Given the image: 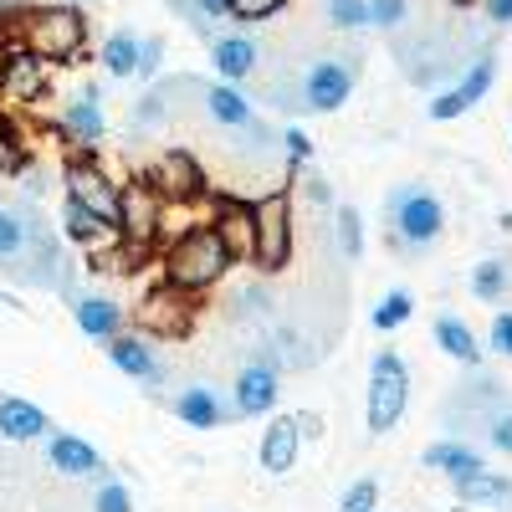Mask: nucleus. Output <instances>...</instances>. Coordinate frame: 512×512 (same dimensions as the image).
<instances>
[{"instance_id": "1", "label": "nucleus", "mask_w": 512, "mask_h": 512, "mask_svg": "<svg viewBox=\"0 0 512 512\" xmlns=\"http://www.w3.org/2000/svg\"><path fill=\"white\" fill-rule=\"evenodd\" d=\"M384 216H390V246L410 251V256L431 251L446 236V205H441L436 190H425V185H395Z\"/></svg>"}, {"instance_id": "2", "label": "nucleus", "mask_w": 512, "mask_h": 512, "mask_svg": "<svg viewBox=\"0 0 512 512\" xmlns=\"http://www.w3.org/2000/svg\"><path fill=\"white\" fill-rule=\"evenodd\" d=\"M231 267V256L221 246V236L210 231V226H190L175 246L164 251V282L169 287H180V292H205V287H216Z\"/></svg>"}, {"instance_id": "3", "label": "nucleus", "mask_w": 512, "mask_h": 512, "mask_svg": "<svg viewBox=\"0 0 512 512\" xmlns=\"http://www.w3.org/2000/svg\"><path fill=\"white\" fill-rule=\"evenodd\" d=\"M82 41H88V21L72 6H41L21 16V52H31L36 62H72Z\"/></svg>"}, {"instance_id": "4", "label": "nucleus", "mask_w": 512, "mask_h": 512, "mask_svg": "<svg viewBox=\"0 0 512 512\" xmlns=\"http://www.w3.org/2000/svg\"><path fill=\"white\" fill-rule=\"evenodd\" d=\"M410 405V369L400 354L384 349L369 369V400H364V425H369V436H384V431H395L400 415Z\"/></svg>"}, {"instance_id": "5", "label": "nucleus", "mask_w": 512, "mask_h": 512, "mask_svg": "<svg viewBox=\"0 0 512 512\" xmlns=\"http://www.w3.org/2000/svg\"><path fill=\"white\" fill-rule=\"evenodd\" d=\"M251 221H256V246L251 262L262 272H282L292 262V195L272 190L262 200H251Z\"/></svg>"}, {"instance_id": "6", "label": "nucleus", "mask_w": 512, "mask_h": 512, "mask_svg": "<svg viewBox=\"0 0 512 512\" xmlns=\"http://www.w3.org/2000/svg\"><path fill=\"white\" fill-rule=\"evenodd\" d=\"M164 226V200L154 195L149 180H134V185H118V236L128 246H149Z\"/></svg>"}, {"instance_id": "7", "label": "nucleus", "mask_w": 512, "mask_h": 512, "mask_svg": "<svg viewBox=\"0 0 512 512\" xmlns=\"http://www.w3.org/2000/svg\"><path fill=\"white\" fill-rule=\"evenodd\" d=\"M67 200H77L82 210H93L98 221H113L118 226V185L103 175L93 159H67Z\"/></svg>"}, {"instance_id": "8", "label": "nucleus", "mask_w": 512, "mask_h": 512, "mask_svg": "<svg viewBox=\"0 0 512 512\" xmlns=\"http://www.w3.org/2000/svg\"><path fill=\"white\" fill-rule=\"evenodd\" d=\"M354 93V67L338 62V57H318L308 72H303V103L297 108H313V113H333L344 108Z\"/></svg>"}, {"instance_id": "9", "label": "nucleus", "mask_w": 512, "mask_h": 512, "mask_svg": "<svg viewBox=\"0 0 512 512\" xmlns=\"http://www.w3.org/2000/svg\"><path fill=\"white\" fill-rule=\"evenodd\" d=\"M149 185H154V195H159L164 205H185V200L205 195V169H200L185 149H169V154H159Z\"/></svg>"}, {"instance_id": "10", "label": "nucleus", "mask_w": 512, "mask_h": 512, "mask_svg": "<svg viewBox=\"0 0 512 512\" xmlns=\"http://www.w3.org/2000/svg\"><path fill=\"white\" fill-rule=\"evenodd\" d=\"M277 364H267V359H256V364H246L241 374H236V384H231V415H241V420H251V415H267L272 405H277Z\"/></svg>"}, {"instance_id": "11", "label": "nucleus", "mask_w": 512, "mask_h": 512, "mask_svg": "<svg viewBox=\"0 0 512 512\" xmlns=\"http://www.w3.org/2000/svg\"><path fill=\"white\" fill-rule=\"evenodd\" d=\"M210 231L221 236V246H226L231 262H251L256 221H251V205H246V200H221V205H216V221H210Z\"/></svg>"}, {"instance_id": "12", "label": "nucleus", "mask_w": 512, "mask_h": 512, "mask_svg": "<svg viewBox=\"0 0 512 512\" xmlns=\"http://www.w3.org/2000/svg\"><path fill=\"white\" fill-rule=\"evenodd\" d=\"M169 410L185 425H195V431H216V425L231 420V405L221 400V390H210V384H185V390L169 400Z\"/></svg>"}, {"instance_id": "13", "label": "nucleus", "mask_w": 512, "mask_h": 512, "mask_svg": "<svg viewBox=\"0 0 512 512\" xmlns=\"http://www.w3.org/2000/svg\"><path fill=\"white\" fill-rule=\"evenodd\" d=\"M47 461H52V472L77 477V482H93V477H103V456H98L88 441H82V436H67V431L47 436Z\"/></svg>"}, {"instance_id": "14", "label": "nucleus", "mask_w": 512, "mask_h": 512, "mask_svg": "<svg viewBox=\"0 0 512 512\" xmlns=\"http://www.w3.org/2000/svg\"><path fill=\"white\" fill-rule=\"evenodd\" d=\"M108 364H113L118 374H128V379L164 384V364H159V354L144 344V338H134V333H118V338H108Z\"/></svg>"}, {"instance_id": "15", "label": "nucleus", "mask_w": 512, "mask_h": 512, "mask_svg": "<svg viewBox=\"0 0 512 512\" xmlns=\"http://www.w3.org/2000/svg\"><path fill=\"white\" fill-rule=\"evenodd\" d=\"M139 323H144L149 333L180 338V333L190 328V292H180V287H164V292H154L149 303L139 308Z\"/></svg>"}, {"instance_id": "16", "label": "nucleus", "mask_w": 512, "mask_h": 512, "mask_svg": "<svg viewBox=\"0 0 512 512\" xmlns=\"http://www.w3.org/2000/svg\"><path fill=\"white\" fill-rule=\"evenodd\" d=\"M297 451H303V431H297V420L292 415H277L267 425V436H262V466L272 477H287L292 466H297Z\"/></svg>"}, {"instance_id": "17", "label": "nucleus", "mask_w": 512, "mask_h": 512, "mask_svg": "<svg viewBox=\"0 0 512 512\" xmlns=\"http://www.w3.org/2000/svg\"><path fill=\"white\" fill-rule=\"evenodd\" d=\"M47 431H52V420H47L41 405H31L21 395L0 400V436H6V441H41Z\"/></svg>"}, {"instance_id": "18", "label": "nucleus", "mask_w": 512, "mask_h": 512, "mask_svg": "<svg viewBox=\"0 0 512 512\" xmlns=\"http://www.w3.org/2000/svg\"><path fill=\"white\" fill-rule=\"evenodd\" d=\"M41 88H47V62H36L31 52L6 57V67H0V93L16 103H31V98H41Z\"/></svg>"}, {"instance_id": "19", "label": "nucleus", "mask_w": 512, "mask_h": 512, "mask_svg": "<svg viewBox=\"0 0 512 512\" xmlns=\"http://www.w3.org/2000/svg\"><path fill=\"white\" fill-rule=\"evenodd\" d=\"M62 231H67V241L88 246V251H108V246H118V241H123L113 221H98L93 210H82L77 200H67V210H62Z\"/></svg>"}, {"instance_id": "20", "label": "nucleus", "mask_w": 512, "mask_h": 512, "mask_svg": "<svg viewBox=\"0 0 512 512\" xmlns=\"http://www.w3.org/2000/svg\"><path fill=\"white\" fill-rule=\"evenodd\" d=\"M72 323L88 338H98V344H108V338L123 333V308L113 303V297H77V303H72Z\"/></svg>"}, {"instance_id": "21", "label": "nucleus", "mask_w": 512, "mask_h": 512, "mask_svg": "<svg viewBox=\"0 0 512 512\" xmlns=\"http://www.w3.org/2000/svg\"><path fill=\"white\" fill-rule=\"evenodd\" d=\"M425 466H431V472H441V477H451V482L487 472L482 451H477V446H466V441H436L431 451H425Z\"/></svg>"}, {"instance_id": "22", "label": "nucleus", "mask_w": 512, "mask_h": 512, "mask_svg": "<svg viewBox=\"0 0 512 512\" xmlns=\"http://www.w3.org/2000/svg\"><path fill=\"white\" fill-rule=\"evenodd\" d=\"M62 128H67V139H77V144H98L103 139V108H98V93L88 88V93H77L72 103H67V113H62Z\"/></svg>"}, {"instance_id": "23", "label": "nucleus", "mask_w": 512, "mask_h": 512, "mask_svg": "<svg viewBox=\"0 0 512 512\" xmlns=\"http://www.w3.org/2000/svg\"><path fill=\"white\" fill-rule=\"evenodd\" d=\"M210 57H216V72L226 82H246L256 72V57H262V52H256L251 36H216V52H210Z\"/></svg>"}, {"instance_id": "24", "label": "nucleus", "mask_w": 512, "mask_h": 512, "mask_svg": "<svg viewBox=\"0 0 512 512\" xmlns=\"http://www.w3.org/2000/svg\"><path fill=\"white\" fill-rule=\"evenodd\" d=\"M451 487L466 507H512V482L502 472H477V477H461Z\"/></svg>"}, {"instance_id": "25", "label": "nucleus", "mask_w": 512, "mask_h": 512, "mask_svg": "<svg viewBox=\"0 0 512 512\" xmlns=\"http://www.w3.org/2000/svg\"><path fill=\"white\" fill-rule=\"evenodd\" d=\"M205 113L216 118V123H226V128H251L256 123V113H251V103H246V93H236L231 82H216V88H205Z\"/></svg>"}, {"instance_id": "26", "label": "nucleus", "mask_w": 512, "mask_h": 512, "mask_svg": "<svg viewBox=\"0 0 512 512\" xmlns=\"http://www.w3.org/2000/svg\"><path fill=\"white\" fill-rule=\"evenodd\" d=\"M436 344L456 359V364H466V369H477L482 364V349H477V333L472 328H466L456 313H441L436 318Z\"/></svg>"}, {"instance_id": "27", "label": "nucleus", "mask_w": 512, "mask_h": 512, "mask_svg": "<svg viewBox=\"0 0 512 512\" xmlns=\"http://www.w3.org/2000/svg\"><path fill=\"white\" fill-rule=\"evenodd\" d=\"M21 262H31V216L0 210V267L21 272Z\"/></svg>"}, {"instance_id": "28", "label": "nucleus", "mask_w": 512, "mask_h": 512, "mask_svg": "<svg viewBox=\"0 0 512 512\" xmlns=\"http://www.w3.org/2000/svg\"><path fill=\"white\" fill-rule=\"evenodd\" d=\"M472 420H477V436H482L497 456H512V400L487 405V410H477Z\"/></svg>"}, {"instance_id": "29", "label": "nucleus", "mask_w": 512, "mask_h": 512, "mask_svg": "<svg viewBox=\"0 0 512 512\" xmlns=\"http://www.w3.org/2000/svg\"><path fill=\"white\" fill-rule=\"evenodd\" d=\"M507 287H512V272H507L502 256H487V262L472 267V297L477 303H502Z\"/></svg>"}, {"instance_id": "30", "label": "nucleus", "mask_w": 512, "mask_h": 512, "mask_svg": "<svg viewBox=\"0 0 512 512\" xmlns=\"http://www.w3.org/2000/svg\"><path fill=\"white\" fill-rule=\"evenodd\" d=\"M410 313H415V297H410L405 287H395V292H384L379 303H374L369 323H374L379 333H395V328H405V323H410Z\"/></svg>"}, {"instance_id": "31", "label": "nucleus", "mask_w": 512, "mask_h": 512, "mask_svg": "<svg viewBox=\"0 0 512 512\" xmlns=\"http://www.w3.org/2000/svg\"><path fill=\"white\" fill-rule=\"evenodd\" d=\"M103 67L113 77H134L139 72V36H128V31H113L103 41Z\"/></svg>"}, {"instance_id": "32", "label": "nucleus", "mask_w": 512, "mask_h": 512, "mask_svg": "<svg viewBox=\"0 0 512 512\" xmlns=\"http://www.w3.org/2000/svg\"><path fill=\"white\" fill-rule=\"evenodd\" d=\"M492 77H497V57L487 52V57H477V62H472V72H466V77H461V88H451V93L461 98V108H472V103H482V98H487Z\"/></svg>"}, {"instance_id": "33", "label": "nucleus", "mask_w": 512, "mask_h": 512, "mask_svg": "<svg viewBox=\"0 0 512 512\" xmlns=\"http://www.w3.org/2000/svg\"><path fill=\"white\" fill-rule=\"evenodd\" d=\"M338 251H344L349 262L364 256V221H359L354 205H338Z\"/></svg>"}, {"instance_id": "34", "label": "nucleus", "mask_w": 512, "mask_h": 512, "mask_svg": "<svg viewBox=\"0 0 512 512\" xmlns=\"http://www.w3.org/2000/svg\"><path fill=\"white\" fill-rule=\"evenodd\" d=\"M364 21H369V6H364V0H328V26L359 31Z\"/></svg>"}, {"instance_id": "35", "label": "nucleus", "mask_w": 512, "mask_h": 512, "mask_svg": "<svg viewBox=\"0 0 512 512\" xmlns=\"http://www.w3.org/2000/svg\"><path fill=\"white\" fill-rule=\"evenodd\" d=\"M374 507H379V482H374V477L349 482L344 502H338V512H374Z\"/></svg>"}, {"instance_id": "36", "label": "nucleus", "mask_w": 512, "mask_h": 512, "mask_svg": "<svg viewBox=\"0 0 512 512\" xmlns=\"http://www.w3.org/2000/svg\"><path fill=\"white\" fill-rule=\"evenodd\" d=\"M93 512H134V492H128L123 482H98Z\"/></svg>"}, {"instance_id": "37", "label": "nucleus", "mask_w": 512, "mask_h": 512, "mask_svg": "<svg viewBox=\"0 0 512 512\" xmlns=\"http://www.w3.org/2000/svg\"><path fill=\"white\" fill-rule=\"evenodd\" d=\"M282 6H287V0H226V16H236V21H267Z\"/></svg>"}, {"instance_id": "38", "label": "nucleus", "mask_w": 512, "mask_h": 512, "mask_svg": "<svg viewBox=\"0 0 512 512\" xmlns=\"http://www.w3.org/2000/svg\"><path fill=\"white\" fill-rule=\"evenodd\" d=\"M21 164H26V149L16 144V134H11V123L0 118V175H16Z\"/></svg>"}, {"instance_id": "39", "label": "nucleus", "mask_w": 512, "mask_h": 512, "mask_svg": "<svg viewBox=\"0 0 512 512\" xmlns=\"http://www.w3.org/2000/svg\"><path fill=\"white\" fill-rule=\"evenodd\" d=\"M364 6H369V21L384 26V31H395V26L405 21V11H410L405 0H364Z\"/></svg>"}, {"instance_id": "40", "label": "nucleus", "mask_w": 512, "mask_h": 512, "mask_svg": "<svg viewBox=\"0 0 512 512\" xmlns=\"http://www.w3.org/2000/svg\"><path fill=\"white\" fill-rule=\"evenodd\" d=\"M282 154H287V169L308 164L313 159V139L303 134V128H287V134H282Z\"/></svg>"}, {"instance_id": "41", "label": "nucleus", "mask_w": 512, "mask_h": 512, "mask_svg": "<svg viewBox=\"0 0 512 512\" xmlns=\"http://www.w3.org/2000/svg\"><path fill=\"white\" fill-rule=\"evenodd\" d=\"M492 349L512 359V313H497L492 318Z\"/></svg>"}, {"instance_id": "42", "label": "nucleus", "mask_w": 512, "mask_h": 512, "mask_svg": "<svg viewBox=\"0 0 512 512\" xmlns=\"http://www.w3.org/2000/svg\"><path fill=\"white\" fill-rule=\"evenodd\" d=\"M159 57H164V41H159V36L139 41V72H144V77H149V72L159 67Z\"/></svg>"}, {"instance_id": "43", "label": "nucleus", "mask_w": 512, "mask_h": 512, "mask_svg": "<svg viewBox=\"0 0 512 512\" xmlns=\"http://www.w3.org/2000/svg\"><path fill=\"white\" fill-rule=\"evenodd\" d=\"M303 185H308V200H318V205L328 200V180H323V175H308Z\"/></svg>"}, {"instance_id": "44", "label": "nucleus", "mask_w": 512, "mask_h": 512, "mask_svg": "<svg viewBox=\"0 0 512 512\" xmlns=\"http://www.w3.org/2000/svg\"><path fill=\"white\" fill-rule=\"evenodd\" d=\"M487 11H492V21H512V0H487Z\"/></svg>"}, {"instance_id": "45", "label": "nucleus", "mask_w": 512, "mask_h": 512, "mask_svg": "<svg viewBox=\"0 0 512 512\" xmlns=\"http://www.w3.org/2000/svg\"><path fill=\"white\" fill-rule=\"evenodd\" d=\"M456 6H472V0H456Z\"/></svg>"}, {"instance_id": "46", "label": "nucleus", "mask_w": 512, "mask_h": 512, "mask_svg": "<svg viewBox=\"0 0 512 512\" xmlns=\"http://www.w3.org/2000/svg\"><path fill=\"white\" fill-rule=\"evenodd\" d=\"M0 67H6V52H0Z\"/></svg>"}, {"instance_id": "47", "label": "nucleus", "mask_w": 512, "mask_h": 512, "mask_svg": "<svg viewBox=\"0 0 512 512\" xmlns=\"http://www.w3.org/2000/svg\"><path fill=\"white\" fill-rule=\"evenodd\" d=\"M0 6H11V0H0Z\"/></svg>"}]
</instances>
